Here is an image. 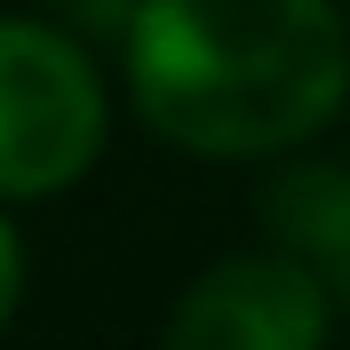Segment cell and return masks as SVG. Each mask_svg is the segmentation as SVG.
<instances>
[{
	"instance_id": "cell-5",
	"label": "cell",
	"mask_w": 350,
	"mask_h": 350,
	"mask_svg": "<svg viewBox=\"0 0 350 350\" xmlns=\"http://www.w3.org/2000/svg\"><path fill=\"white\" fill-rule=\"evenodd\" d=\"M319 279L334 286V303H350V215H342V231H334V247H327V262H319Z\"/></svg>"
},
{
	"instance_id": "cell-2",
	"label": "cell",
	"mask_w": 350,
	"mask_h": 350,
	"mask_svg": "<svg viewBox=\"0 0 350 350\" xmlns=\"http://www.w3.org/2000/svg\"><path fill=\"white\" fill-rule=\"evenodd\" d=\"M111 135L104 72L72 32L0 16V207L72 191Z\"/></svg>"
},
{
	"instance_id": "cell-3",
	"label": "cell",
	"mask_w": 350,
	"mask_h": 350,
	"mask_svg": "<svg viewBox=\"0 0 350 350\" xmlns=\"http://www.w3.org/2000/svg\"><path fill=\"white\" fill-rule=\"evenodd\" d=\"M334 286L286 247L207 262L167 310V350H327Z\"/></svg>"
},
{
	"instance_id": "cell-4",
	"label": "cell",
	"mask_w": 350,
	"mask_h": 350,
	"mask_svg": "<svg viewBox=\"0 0 350 350\" xmlns=\"http://www.w3.org/2000/svg\"><path fill=\"white\" fill-rule=\"evenodd\" d=\"M16 303H24V239H16V223L0 215V327L16 319Z\"/></svg>"
},
{
	"instance_id": "cell-1",
	"label": "cell",
	"mask_w": 350,
	"mask_h": 350,
	"mask_svg": "<svg viewBox=\"0 0 350 350\" xmlns=\"http://www.w3.org/2000/svg\"><path fill=\"white\" fill-rule=\"evenodd\" d=\"M128 96L191 159H279L350 104L334 0H135Z\"/></svg>"
}]
</instances>
